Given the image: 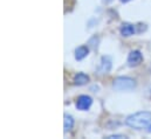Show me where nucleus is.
Wrapping results in <instances>:
<instances>
[{"mask_svg": "<svg viewBox=\"0 0 151 139\" xmlns=\"http://www.w3.org/2000/svg\"><path fill=\"white\" fill-rule=\"evenodd\" d=\"M125 124L136 130L147 129L151 124V112L150 111H139V112L132 113L127 117Z\"/></svg>", "mask_w": 151, "mask_h": 139, "instance_id": "1", "label": "nucleus"}, {"mask_svg": "<svg viewBox=\"0 0 151 139\" xmlns=\"http://www.w3.org/2000/svg\"><path fill=\"white\" fill-rule=\"evenodd\" d=\"M113 87L115 90L117 91H130L132 89H135L136 87V81L131 77H127V76H121V77H116L114 80Z\"/></svg>", "mask_w": 151, "mask_h": 139, "instance_id": "2", "label": "nucleus"}, {"mask_svg": "<svg viewBox=\"0 0 151 139\" xmlns=\"http://www.w3.org/2000/svg\"><path fill=\"white\" fill-rule=\"evenodd\" d=\"M142 61H143V55L139 50H131L127 59V63L129 67H137L142 63Z\"/></svg>", "mask_w": 151, "mask_h": 139, "instance_id": "3", "label": "nucleus"}, {"mask_svg": "<svg viewBox=\"0 0 151 139\" xmlns=\"http://www.w3.org/2000/svg\"><path fill=\"white\" fill-rule=\"evenodd\" d=\"M93 104V98L88 95H81L76 100V109L81 111H87Z\"/></svg>", "mask_w": 151, "mask_h": 139, "instance_id": "4", "label": "nucleus"}, {"mask_svg": "<svg viewBox=\"0 0 151 139\" xmlns=\"http://www.w3.org/2000/svg\"><path fill=\"white\" fill-rule=\"evenodd\" d=\"M110 68H111V60H110V57L103 56L101 59V63H100V67H99L100 74H108L110 71Z\"/></svg>", "mask_w": 151, "mask_h": 139, "instance_id": "5", "label": "nucleus"}, {"mask_svg": "<svg viewBox=\"0 0 151 139\" xmlns=\"http://www.w3.org/2000/svg\"><path fill=\"white\" fill-rule=\"evenodd\" d=\"M119 32H121L122 36H131L135 33V26L129 22H124V24H122Z\"/></svg>", "mask_w": 151, "mask_h": 139, "instance_id": "6", "label": "nucleus"}, {"mask_svg": "<svg viewBox=\"0 0 151 139\" xmlns=\"http://www.w3.org/2000/svg\"><path fill=\"white\" fill-rule=\"evenodd\" d=\"M74 84L75 85H84L89 82V76L84 72H77L75 76H74V80H73Z\"/></svg>", "mask_w": 151, "mask_h": 139, "instance_id": "7", "label": "nucleus"}, {"mask_svg": "<svg viewBox=\"0 0 151 139\" xmlns=\"http://www.w3.org/2000/svg\"><path fill=\"white\" fill-rule=\"evenodd\" d=\"M89 54V48L87 46H80L75 49V59L77 61L83 60L84 57H87Z\"/></svg>", "mask_w": 151, "mask_h": 139, "instance_id": "8", "label": "nucleus"}, {"mask_svg": "<svg viewBox=\"0 0 151 139\" xmlns=\"http://www.w3.org/2000/svg\"><path fill=\"white\" fill-rule=\"evenodd\" d=\"M74 126V118L70 115H65V120H63V129L65 131H70Z\"/></svg>", "mask_w": 151, "mask_h": 139, "instance_id": "9", "label": "nucleus"}, {"mask_svg": "<svg viewBox=\"0 0 151 139\" xmlns=\"http://www.w3.org/2000/svg\"><path fill=\"white\" fill-rule=\"evenodd\" d=\"M115 138H127L125 136H122V135H113V136H109L108 139H115Z\"/></svg>", "mask_w": 151, "mask_h": 139, "instance_id": "10", "label": "nucleus"}, {"mask_svg": "<svg viewBox=\"0 0 151 139\" xmlns=\"http://www.w3.org/2000/svg\"><path fill=\"white\" fill-rule=\"evenodd\" d=\"M147 129H148V132H151V124L147 128Z\"/></svg>", "mask_w": 151, "mask_h": 139, "instance_id": "11", "label": "nucleus"}, {"mask_svg": "<svg viewBox=\"0 0 151 139\" xmlns=\"http://www.w3.org/2000/svg\"><path fill=\"white\" fill-rule=\"evenodd\" d=\"M122 2H128V1H130V0H121Z\"/></svg>", "mask_w": 151, "mask_h": 139, "instance_id": "12", "label": "nucleus"}]
</instances>
